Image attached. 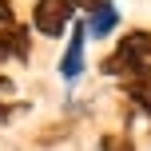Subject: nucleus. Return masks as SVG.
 I'll return each instance as SVG.
<instances>
[{
    "label": "nucleus",
    "mask_w": 151,
    "mask_h": 151,
    "mask_svg": "<svg viewBox=\"0 0 151 151\" xmlns=\"http://www.w3.org/2000/svg\"><path fill=\"white\" fill-rule=\"evenodd\" d=\"M104 76H119V80L151 76V28L127 32V36L119 40V48L104 60Z\"/></svg>",
    "instance_id": "1"
},
{
    "label": "nucleus",
    "mask_w": 151,
    "mask_h": 151,
    "mask_svg": "<svg viewBox=\"0 0 151 151\" xmlns=\"http://www.w3.org/2000/svg\"><path fill=\"white\" fill-rule=\"evenodd\" d=\"M76 0H36V8H32V28L40 32V36H64V28L72 24L76 16Z\"/></svg>",
    "instance_id": "2"
},
{
    "label": "nucleus",
    "mask_w": 151,
    "mask_h": 151,
    "mask_svg": "<svg viewBox=\"0 0 151 151\" xmlns=\"http://www.w3.org/2000/svg\"><path fill=\"white\" fill-rule=\"evenodd\" d=\"M28 56H32V36H28V24L0 28V64H4V60H20V64H28Z\"/></svg>",
    "instance_id": "3"
},
{
    "label": "nucleus",
    "mask_w": 151,
    "mask_h": 151,
    "mask_svg": "<svg viewBox=\"0 0 151 151\" xmlns=\"http://www.w3.org/2000/svg\"><path fill=\"white\" fill-rule=\"evenodd\" d=\"M83 24H88V36H91V40H104V36H111V32H115V24H119V12H115V4H111V0H96Z\"/></svg>",
    "instance_id": "4"
},
{
    "label": "nucleus",
    "mask_w": 151,
    "mask_h": 151,
    "mask_svg": "<svg viewBox=\"0 0 151 151\" xmlns=\"http://www.w3.org/2000/svg\"><path fill=\"white\" fill-rule=\"evenodd\" d=\"M83 40H88V24H76L72 40H68V52L60 60V76L64 80H80V72H83Z\"/></svg>",
    "instance_id": "5"
},
{
    "label": "nucleus",
    "mask_w": 151,
    "mask_h": 151,
    "mask_svg": "<svg viewBox=\"0 0 151 151\" xmlns=\"http://www.w3.org/2000/svg\"><path fill=\"white\" fill-rule=\"evenodd\" d=\"M123 96L151 115V76H135V80H123Z\"/></svg>",
    "instance_id": "6"
},
{
    "label": "nucleus",
    "mask_w": 151,
    "mask_h": 151,
    "mask_svg": "<svg viewBox=\"0 0 151 151\" xmlns=\"http://www.w3.org/2000/svg\"><path fill=\"white\" fill-rule=\"evenodd\" d=\"M24 99H16V83L8 80V76H0V123H8L16 111H24Z\"/></svg>",
    "instance_id": "7"
},
{
    "label": "nucleus",
    "mask_w": 151,
    "mask_h": 151,
    "mask_svg": "<svg viewBox=\"0 0 151 151\" xmlns=\"http://www.w3.org/2000/svg\"><path fill=\"white\" fill-rule=\"evenodd\" d=\"M99 151H135V143L127 135H104L99 139Z\"/></svg>",
    "instance_id": "8"
},
{
    "label": "nucleus",
    "mask_w": 151,
    "mask_h": 151,
    "mask_svg": "<svg viewBox=\"0 0 151 151\" xmlns=\"http://www.w3.org/2000/svg\"><path fill=\"white\" fill-rule=\"evenodd\" d=\"M0 28H12V0H0Z\"/></svg>",
    "instance_id": "9"
}]
</instances>
